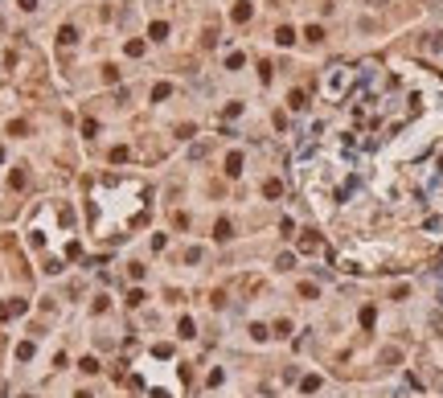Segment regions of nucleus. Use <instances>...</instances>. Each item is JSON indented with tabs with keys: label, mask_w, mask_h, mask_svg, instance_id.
Segmentation results:
<instances>
[{
	"label": "nucleus",
	"mask_w": 443,
	"mask_h": 398,
	"mask_svg": "<svg viewBox=\"0 0 443 398\" xmlns=\"http://www.w3.org/2000/svg\"><path fill=\"white\" fill-rule=\"evenodd\" d=\"M304 37H308V41H320V37H324V29H320V25H308V29H304Z\"/></svg>",
	"instance_id": "nucleus-12"
},
{
	"label": "nucleus",
	"mask_w": 443,
	"mask_h": 398,
	"mask_svg": "<svg viewBox=\"0 0 443 398\" xmlns=\"http://www.w3.org/2000/svg\"><path fill=\"white\" fill-rule=\"evenodd\" d=\"M275 41H279V45H292V41H296V29H292V25H279V29H275Z\"/></svg>",
	"instance_id": "nucleus-1"
},
{
	"label": "nucleus",
	"mask_w": 443,
	"mask_h": 398,
	"mask_svg": "<svg viewBox=\"0 0 443 398\" xmlns=\"http://www.w3.org/2000/svg\"><path fill=\"white\" fill-rule=\"evenodd\" d=\"M213 238H217V242H226V238H230V222H226V218L213 226Z\"/></svg>",
	"instance_id": "nucleus-9"
},
{
	"label": "nucleus",
	"mask_w": 443,
	"mask_h": 398,
	"mask_svg": "<svg viewBox=\"0 0 443 398\" xmlns=\"http://www.w3.org/2000/svg\"><path fill=\"white\" fill-rule=\"evenodd\" d=\"M316 247H320V238H316V234H304V238H300V251H304V255H312Z\"/></svg>",
	"instance_id": "nucleus-6"
},
{
	"label": "nucleus",
	"mask_w": 443,
	"mask_h": 398,
	"mask_svg": "<svg viewBox=\"0 0 443 398\" xmlns=\"http://www.w3.org/2000/svg\"><path fill=\"white\" fill-rule=\"evenodd\" d=\"M226 173H230V177L242 173V156H238V152H230V156H226Z\"/></svg>",
	"instance_id": "nucleus-5"
},
{
	"label": "nucleus",
	"mask_w": 443,
	"mask_h": 398,
	"mask_svg": "<svg viewBox=\"0 0 443 398\" xmlns=\"http://www.w3.org/2000/svg\"><path fill=\"white\" fill-rule=\"evenodd\" d=\"M128 160V148H111V164H123Z\"/></svg>",
	"instance_id": "nucleus-15"
},
{
	"label": "nucleus",
	"mask_w": 443,
	"mask_h": 398,
	"mask_svg": "<svg viewBox=\"0 0 443 398\" xmlns=\"http://www.w3.org/2000/svg\"><path fill=\"white\" fill-rule=\"evenodd\" d=\"M300 390H304V394H316V390H320V378H316V374H308V378L300 382Z\"/></svg>",
	"instance_id": "nucleus-7"
},
{
	"label": "nucleus",
	"mask_w": 443,
	"mask_h": 398,
	"mask_svg": "<svg viewBox=\"0 0 443 398\" xmlns=\"http://www.w3.org/2000/svg\"><path fill=\"white\" fill-rule=\"evenodd\" d=\"M128 304H132V308H140V304H144V292L136 288V292H128Z\"/></svg>",
	"instance_id": "nucleus-16"
},
{
	"label": "nucleus",
	"mask_w": 443,
	"mask_h": 398,
	"mask_svg": "<svg viewBox=\"0 0 443 398\" xmlns=\"http://www.w3.org/2000/svg\"><path fill=\"white\" fill-rule=\"evenodd\" d=\"M17 5H21L25 13H33V9H37V0H17Z\"/></svg>",
	"instance_id": "nucleus-18"
},
{
	"label": "nucleus",
	"mask_w": 443,
	"mask_h": 398,
	"mask_svg": "<svg viewBox=\"0 0 443 398\" xmlns=\"http://www.w3.org/2000/svg\"><path fill=\"white\" fill-rule=\"evenodd\" d=\"M164 37H169V25L156 21V25H152V41H164Z\"/></svg>",
	"instance_id": "nucleus-10"
},
{
	"label": "nucleus",
	"mask_w": 443,
	"mask_h": 398,
	"mask_svg": "<svg viewBox=\"0 0 443 398\" xmlns=\"http://www.w3.org/2000/svg\"><path fill=\"white\" fill-rule=\"evenodd\" d=\"M17 312H25L21 300H17V304H0V320H9V316H17Z\"/></svg>",
	"instance_id": "nucleus-3"
},
{
	"label": "nucleus",
	"mask_w": 443,
	"mask_h": 398,
	"mask_svg": "<svg viewBox=\"0 0 443 398\" xmlns=\"http://www.w3.org/2000/svg\"><path fill=\"white\" fill-rule=\"evenodd\" d=\"M169 95H173L169 82H156V86H152V103H156V99H169Z\"/></svg>",
	"instance_id": "nucleus-8"
},
{
	"label": "nucleus",
	"mask_w": 443,
	"mask_h": 398,
	"mask_svg": "<svg viewBox=\"0 0 443 398\" xmlns=\"http://www.w3.org/2000/svg\"><path fill=\"white\" fill-rule=\"evenodd\" d=\"M58 41H62V45H74V41H78V33H74V29L66 25V29H62V33H58Z\"/></svg>",
	"instance_id": "nucleus-11"
},
{
	"label": "nucleus",
	"mask_w": 443,
	"mask_h": 398,
	"mask_svg": "<svg viewBox=\"0 0 443 398\" xmlns=\"http://www.w3.org/2000/svg\"><path fill=\"white\" fill-rule=\"evenodd\" d=\"M263 193H267V197H279V193H283V185H279V181H267Z\"/></svg>",
	"instance_id": "nucleus-14"
},
{
	"label": "nucleus",
	"mask_w": 443,
	"mask_h": 398,
	"mask_svg": "<svg viewBox=\"0 0 443 398\" xmlns=\"http://www.w3.org/2000/svg\"><path fill=\"white\" fill-rule=\"evenodd\" d=\"M230 17H234L238 25H242V21H250V5H246V0H238V5H234V13H230Z\"/></svg>",
	"instance_id": "nucleus-4"
},
{
	"label": "nucleus",
	"mask_w": 443,
	"mask_h": 398,
	"mask_svg": "<svg viewBox=\"0 0 443 398\" xmlns=\"http://www.w3.org/2000/svg\"><path fill=\"white\" fill-rule=\"evenodd\" d=\"M205 152H209V144H193V148H189V160H201Z\"/></svg>",
	"instance_id": "nucleus-13"
},
{
	"label": "nucleus",
	"mask_w": 443,
	"mask_h": 398,
	"mask_svg": "<svg viewBox=\"0 0 443 398\" xmlns=\"http://www.w3.org/2000/svg\"><path fill=\"white\" fill-rule=\"evenodd\" d=\"M288 107H292V111H304V107H308V95H304V90H292V95H288Z\"/></svg>",
	"instance_id": "nucleus-2"
},
{
	"label": "nucleus",
	"mask_w": 443,
	"mask_h": 398,
	"mask_svg": "<svg viewBox=\"0 0 443 398\" xmlns=\"http://www.w3.org/2000/svg\"><path fill=\"white\" fill-rule=\"evenodd\" d=\"M373 320H377V312H373V308H361V324H365V328H369V324H373Z\"/></svg>",
	"instance_id": "nucleus-17"
}]
</instances>
